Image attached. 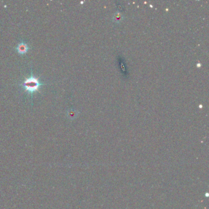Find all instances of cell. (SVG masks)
<instances>
[{
    "instance_id": "obj_1",
    "label": "cell",
    "mask_w": 209,
    "mask_h": 209,
    "mask_svg": "<svg viewBox=\"0 0 209 209\" xmlns=\"http://www.w3.org/2000/svg\"><path fill=\"white\" fill-rule=\"evenodd\" d=\"M42 85V83H40L38 78H36L31 75V77L25 79L22 85L25 91H27L28 93L32 94L36 91H39V88Z\"/></svg>"
},
{
    "instance_id": "obj_2",
    "label": "cell",
    "mask_w": 209,
    "mask_h": 209,
    "mask_svg": "<svg viewBox=\"0 0 209 209\" xmlns=\"http://www.w3.org/2000/svg\"><path fill=\"white\" fill-rule=\"evenodd\" d=\"M112 21L115 23H120L124 19V15L121 14V12H117L114 14V15L112 17Z\"/></svg>"
},
{
    "instance_id": "obj_3",
    "label": "cell",
    "mask_w": 209,
    "mask_h": 209,
    "mask_svg": "<svg viewBox=\"0 0 209 209\" xmlns=\"http://www.w3.org/2000/svg\"><path fill=\"white\" fill-rule=\"evenodd\" d=\"M17 50L20 54H25L28 50V46L24 42H22V43L19 44L17 47Z\"/></svg>"
},
{
    "instance_id": "obj_4",
    "label": "cell",
    "mask_w": 209,
    "mask_h": 209,
    "mask_svg": "<svg viewBox=\"0 0 209 209\" xmlns=\"http://www.w3.org/2000/svg\"><path fill=\"white\" fill-rule=\"evenodd\" d=\"M78 114H79V112L76 110H74V109H70L68 112V117L71 119H75V118L77 116Z\"/></svg>"
}]
</instances>
